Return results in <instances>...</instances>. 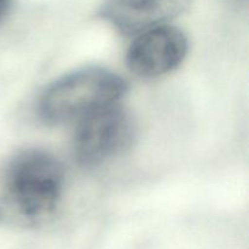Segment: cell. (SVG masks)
<instances>
[{
  "instance_id": "cell-1",
  "label": "cell",
  "mask_w": 249,
  "mask_h": 249,
  "mask_svg": "<svg viewBox=\"0 0 249 249\" xmlns=\"http://www.w3.org/2000/svg\"><path fill=\"white\" fill-rule=\"evenodd\" d=\"M61 163L41 150H27L10 163L0 192V224L36 228L53 219L62 199Z\"/></svg>"
},
{
  "instance_id": "cell-2",
  "label": "cell",
  "mask_w": 249,
  "mask_h": 249,
  "mask_svg": "<svg viewBox=\"0 0 249 249\" xmlns=\"http://www.w3.org/2000/svg\"><path fill=\"white\" fill-rule=\"evenodd\" d=\"M128 84L121 75L100 67L75 71L53 82L43 92L39 114L49 124L80 121L90 113L117 105Z\"/></svg>"
},
{
  "instance_id": "cell-3",
  "label": "cell",
  "mask_w": 249,
  "mask_h": 249,
  "mask_svg": "<svg viewBox=\"0 0 249 249\" xmlns=\"http://www.w3.org/2000/svg\"><path fill=\"white\" fill-rule=\"evenodd\" d=\"M136 126L121 104L105 107L77 122L73 136L75 160L96 168L116 160L131 147Z\"/></svg>"
},
{
  "instance_id": "cell-4",
  "label": "cell",
  "mask_w": 249,
  "mask_h": 249,
  "mask_svg": "<svg viewBox=\"0 0 249 249\" xmlns=\"http://www.w3.org/2000/svg\"><path fill=\"white\" fill-rule=\"evenodd\" d=\"M187 38L181 29L165 26L139 34L126 53V66L141 78L164 75L179 67L187 53Z\"/></svg>"
},
{
  "instance_id": "cell-5",
  "label": "cell",
  "mask_w": 249,
  "mask_h": 249,
  "mask_svg": "<svg viewBox=\"0 0 249 249\" xmlns=\"http://www.w3.org/2000/svg\"><path fill=\"white\" fill-rule=\"evenodd\" d=\"M192 0H106L99 15L124 36L165 26L184 14Z\"/></svg>"
},
{
  "instance_id": "cell-6",
  "label": "cell",
  "mask_w": 249,
  "mask_h": 249,
  "mask_svg": "<svg viewBox=\"0 0 249 249\" xmlns=\"http://www.w3.org/2000/svg\"><path fill=\"white\" fill-rule=\"evenodd\" d=\"M11 9V0H0V23L5 19Z\"/></svg>"
},
{
  "instance_id": "cell-7",
  "label": "cell",
  "mask_w": 249,
  "mask_h": 249,
  "mask_svg": "<svg viewBox=\"0 0 249 249\" xmlns=\"http://www.w3.org/2000/svg\"><path fill=\"white\" fill-rule=\"evenodd\" d=\"M231 1H233V2H236V4H238V2H242V0H231Z\"/></svg>"
}]
</instances>
